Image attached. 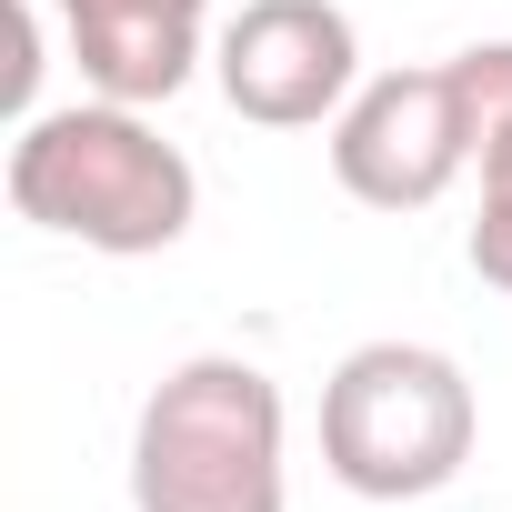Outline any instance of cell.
I'll return each mask as SVG.
<instances>
[{
    "instance_id": "1",
    "label": "cell",
    "mask_w": 512,
    "mask_h": 512,
    "mask_svg": "<svg viewBox=\"0 0 512 512\" xmlns=\"http://www.w3.org/2000/svg\"><path fill=\"white\" fill-rule=\"evenodd\" d=\"M11 211L61 231V241L141 262V251H171L191 231L201 181L131 101H71V111L21 121V141H11Z\"/></svg>"
},
{
    "instance_id": "2",
    "label": "cell",
    "mask_w": 512,
    "mask_h": 512,
    "mask_svg": "<svg viewBox=\"0 0 512 512\" xmlns=\"http://www.w3.org/2000/svg\"><path fill=\"white\" fill-rule=\"evenodd\" d=\"M141 512H282V392L262 362L201 352L161 372L131 432Z\"/></svg>"
},
{
    "instance_id": "3",
    "label": "cell",
    "mask_w": 512,
    "mask_h": 512,
    "mask_svg": "<svg viewBox=\"0 0 512 512\" xmlns=\"http://www.w3.org/2000/svg\"><path fill=\"white\" fill-rule=\"evenodd\" d=\"M322 462L362 502H422L472 462V382L432 342H362L322 382Z\"/></svg>"
},
{
    "instance_id": "4",
    "label": "cell",
    "mask_w": 512,
    "mask_h": 512,
    "mask_svg": "<svg viewBox=\"0 0 512 512\" xmlns=\"http://www.w3.org/2000/svg\"><path fill=\"white\" fill-rule=\"evenodd\" d=\"M472 161V91L462 71H382L332 121V181L372 211H432Z\"/></svg>"
},
{
    "instance_id": "5",
    "label": "cell",
    "mask_w": 512,
    "mask_h": 512,
    "mask_svg": "<svg viewBox=\"0 0 512 512\" xmlns=\"http://www.w3.org/2000/svg\"><path fill=\"white\" fill-rule=\"evenodd\" d=\"M211 71H221V101L262 131H312L352 101V71H362V41L332 0H241L211 41Z\"/></svg>"
},
{
    "instance_id": "6",
    "label": "cell",
    "mask_w": 512,
    "mask_h": 512,
    "mask_svg": "<svg viewBox=\"0 0 512 512\" xmlns=\"http://www.w3.org/2000/svg\"><path fill=\"white\" fill-rule=\"evenodd\" d=\"M61 31H71V61L101 101H171L201 61V11L211 0H51Z\"/></svg>"
},
{
    "instance_id": "7",
    "label": "cell",
    "mask_w": 512,
    "mask_h": 512,
    "mask_svg": "<svg viewBox=\"0 0 512 512\" xmlns=\"http://www.w3.org/2000/svg\"><path fill=\"white\" fill-rule=\"evenodd\" d=\"M472 91V161H482V221H472V272L512 292V41H482L452 61Z\"/></svg>"
},
{
    "instance_id": "8",
    "label": "cell",
    "mask_w": 512,
    "mask_h": 512,
    "mask_svg": "<svg viewBox=\"0 0 512 512\" xmlns=\"http://www.w3.org/2000/svg\"><path fill=\"white\" fill-rule=\"evenodd\" d=\"M0 21H11V71H0V91H11V111H21L31 81H41V21H31V0H11Z\"/></svg>"
}]
</instances>
